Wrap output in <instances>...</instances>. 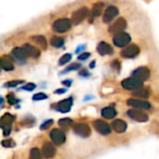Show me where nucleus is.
Here are the masks:
<instances>
[{
  "instance_id": "f257e3e1",
  "label": "nucleus",
  "mask_w": 159,
  "mask_h": 159,
  "mask_svg": "<svg viewBox=\"0 0 159 159\" xmlns=\"http://www.w3.org/2000/svg\"><path fill=\"white\" fill-rule=\"evenodd\" d=\"M15 119V116L10 115V114H5L1 119H0V128L3 129V133H4V136H8L9 133H10V130H11V125H12V122L14 121Z\"/></svg>"
},
{
  "instance_id": "f03ea898",
  "label": "nucleus",
  "mask_w": 159,
  "mask_h": 159,
  "mask_svg": "<svg viewBox=\"0 0 159 159\" xmlns=\"http://www.w3.org/2000/svg\"><path fill=\"white\" fill-rule=\"evenodd\" d=\"M72 21L69 19L62 18L55 20L52 24V29L57 33H64L71 28Z\"/></svg>"
},
{
  "instance_id": "7ed1b4c3",
  "label": "nucleus",
  "mask_w": 159,
  "mask_h": 159,
  "mask_svg": "<svg viewBox=\"0 0 159 159\" xmlns=\"http://www.w3.org/2000/svg\"><path fill=\"white\" fill-rule=\"evenodd\" d=\"M131 41V36L125 32H121L118 34H116L114 35L113 38V43L119 48H123L126 47L127 45H129Z\"/></svg>"
},
{
  "instance_id": "20e7f679",
  "label": "nucleus",
  "mask_w": 159,
  "mask_h": 159,
  "mask_svg": "<svg viewBox=\"0 0 159 159\" xmlns=\"http://www.w3.org/2000/svg\"><path fill=\"white\" fill-rule=\"evenodd\" d=\"M121 85L122 87L125 89H128V90H136L138 89H141L143 88V82L131 76L129 78H126L124 79L122 82H121Z\"/></svg>"
},
{
  "instance_id": "39448f33",
  "label": "nucleus",
  "mask_w": 159,
  "mask_h": 159,
  "mask_svg": "<svg viewBox=\"0 0 159 159\" xmlns=\"http://www.w3.org/2000/svg\"><path fill=\"white\" fill-rule=\"evenodd\" d=\"M89 15V8L87 7H82L78 9H76L73 14H72V19L71 21L74 24H79L82 22Z\"/></svg>"
},
{
  "instance_id": "423d86ee",
  "label": "nucleus",
  "mask_w": 159,
  "mask_h": 159,
  "mask_svg": "<svg viewBox=\"0 0 159 159\" xmlns=\"http://www.w3.org/2000/svg\"><path fill=\"white\" fill-rule=\"evenodd\" d=\"M127 114L131 119L137 122H147L149 120L148 115L140 109H130L127 112Z\"/></svg>"
},
{
  "instance_id": "0eeeda50",
  "label": "nucleus",
  "mask_w": 159,
  "mask_h": 159,
  "mask_svg": "<svg viewBox=\"0 0 159 159\" xmlns=\"http://www.w3.org/2000/svg\"><path fill=\"white\" fill-rule=\"evenodd\" d=\"M74 132L82 138H88L90 135V128L85 123H77L73 127Z\"/></svg>"
},
{
  "instance_id": "6e6552de",
  "label": "nucleus",
  "mask_w": 159,
  "mask_h": 159,
  "mask_svg": "<svg viewBox=\"0 0 159 159\" xmlns=\"http://www.w3.org/2000/svg\"><path fill=\"white\" fill-rule=\"evenodd\" d=\"M127 28V21L124 18L117 19L109 28V32L111 34H118L121 32H124V30Z\"/></svg>"
},
{
  "instance_id": "1a4fd4ad",
  "label": "nucleus",
  "mask_w": 159,
  "mask_h": 159,
  "mask_svg": "<svg viewBox=\"0 0 159 159\" xmlns=\"http://www.w3.org/2000/svg\"><path fill=\"white\" fill-rule=\"evenodd\" d=\"M119 14V10L115 6H110L106 8V10L103 13L102 20L104 23H109L111 22L117 15Z\"/></svg>"
},
{
  "instance_id": "9d476101",
  "label": "nucleus",
  "mask_w": 159,
  "mask_h": 159,
  "mask_svg": "<svg viewBox=\"0 0 159 159\" xmlns=\"http://www.w3.org/2000/svg\"><path fill=\"white\" fill-rule=\"evenodd\" d=\"M140 53V48L138 46L136 45H129L128 47H126L122 51H121V56L123 58H127V59H131V58H135L136 56H138Z\"/></svg>"
},
{
  "instance_id": "9b49d317",
  "label": "nucleus",
  "mask_w": 159,
  "mask_h": 159,
  "mask_svg": "<svg viewBox=\"0 0 159 159\" xmlns=\"http://www.w3.org/2000/svg\"><path fill=\"white\" fill-rule=\"evenodd\" d=\"M132 76L143 82L150 77V70L145 66H141L132 72Z\"/></svg>"
},
{
  "instance_id": "f8f14e48",
  "label": "nucleus",
  "mask_w": 159,
  "mask_h": 159,
  "mask_svg": "<svg viewBox=\"0 0 159 159\" xmlns=\"http://www.w3.org/2000/svg\"><path fill=\"white\" fill-rule=\"evenodd\" d=\"M93 127L99 133L102 135H108L111 133V127L103 120H95L93 122Z\"/></svg>"
},
{
  "instance_id": "ddd939ff",
  "label": "nucleus",
  "mask_w": 159,
  "mask_h": 159,
  "mask_svg": "<svg viewBox=\"0 0 159 159\" xmlns=\"http://www.w3.org/2000/svg\"><path fill=\"white\" fill-rule=\"evenodd\" d=\"M50 138L53 143L56 145H61L65 142V134L61 129H54L50 132Z\"/></svg>"
},
{
  "instance_id": "4468645a",
  "label": "nucleus",
  "mask_w": 159,
  "mask_h": 159,
  "mask_svg": "<svg viewBox=\"0 0 159 159\" xmlns=\"http://www.w3.org/2000/svg\"><path fill=\"white\" fill-rule=\"evenodd\" d=\"M128 105L140 109V110H149L151 108V104L146 102V101H142V100H136V99H130L127 102Z\"/></svg>"
},
{
  "instance_id": "2eb2a0df",
  "label": "nucleus",
  "mask_w": 159,
  "mask_h": 159,
  "mask_svg": "<svg viewBox=\"0 0 159 159\" xmlns=\"http://www.w3.org/2000/svg\"><path fill=\"white\" fill-rule=\"evenodd\" d=\"M73 105V98H68L59 102L56 104V110L61 113H68Z\"/></svg>"
},
{
  "instance_id": "dca6fc26",
  "label": "nucleus",
  "mask_w": 159,
  "mask_h": 159,
  "mask_svg": "<svg viewBox=\"0 0 159 159\" xmlns=\"http://www.w3.org/2000/svg\"><path fill=\"white\" fill-rule=\"evenodd\" d=\"M56 154V149L51 143H45L42 147V155L45 158L48 159L53 157Z\"/></svg>"
},
{
  "instance_id": "f3484780",
  "label": "nucleus",
  "mask_w": 159,
  "mask_h": 159,
  "mask_svg": "<svg viewBox=\"0 0 159 159\" xmlns=\"http://www.w3.org/2000/svg\"><path fill=\"white\" fill-rule=\"evenodd\" d=\"M97 51L99 54L104 56V55H111L113 54V48L111 45H109L108 43L105 42H101L98 44L97 46Z\"/></svg>"
},
{
  "instance_id": "a211bd4d",
  "label": "nucleus",
  "mask_w": 159,
  "mask_h": 159,
  "mask_svg": "<svg viewBox=\"0 0 159 159\" xmlns=\"http://www.w3.org/2000/svg\"><path fill=\"white\" fill-rule=\"evenodd\" d=\"M22 48L24 49V51L26 52L28 57L35 59V58L39 57V55H40V50L37 48H35V47H34V46H32L30 44H24L22 46Z\"/></svg>"
},
{
  "instance_id": "6ab92c4d",
  "label": "nucleus",
  "mask_w": 159,
  "mask_h": 159,
  "mask_svg": "<svg viewBox=\"0 0 159 159\" xmlns=\"http://www.w3.org/2000/svg\"><path fill=\"white\" fill-rule=\"evenodd\" d=\"M112 128L113 129L117 132V133H123L127 130L128 125L125 121L121 120V119H116L115 121H113L112 123Z\"/></svg>"
},
{
  "instance_id": "aec40b11",
  "label": "nucleus",
  "mask_w": 159,
  "mask_h": 159,
  "mask_svg": "<svg viewBox=\"0 0 159 159\" xmlns=\"http://www.w3.org/2000/svg\"><path fill=\"white\" fill-rule=\"evenodd\" d=\"M102 116L106 119H113L116 116V111L114 107H105L102 110Z\"/></svg>"
},
{
  "instance_id": "412c9836",
  "label": "nucleus",
  "mask_w": 159,
  "mask_h": 159,
  "mask_svg": "<svg viewBox=\"0 0 159 159\" xmlns=\"http://www.w3.org/2000/svg\"><path fill=\"white\" fill-rule=\"evenodd\" d=\"M103 3L102 2H97L93 5V7H92V10H91V18L93 20V18L95 17H98L101 15L102 9H103Z\"/></svg>"
},
{
  "instance_id": "4be33fe9",
  "label": "nucleus",
  "mask_w": 159,
  "mask_h": 159,
  "mask_svg": "<svg viewBox=\"0 0 159 159\" xmlns=\"http://www.w3.org/2000/svg\"><path fill=\"white\" fill-rule=\"evenodd\" d=\"M0 68H2L6 71H12L14 69V65L10 60L5 59V58H0Z\"/></svg>"
},
{
  "instance_id": "5701e85b",
  "label": "nucleus",
  "mask_w": 159,
  "mask_h": 159,
  "mask_svg": "<svg viewBox=\"0 0 159 159\" xmlns=\"http://www.w3.org/2000/svg\"><path fill=\"white\" fill-rule=\"evenodd\" d=\"M32 39H33V41L34 43L39 45L42 48H44V49L47 48L48 43H47V40H46L45 36H43V35H34V36H32Z\"/></svg>"
},
{
  "instance_id": "b1692460",
  "label": "nucleus",
  "mask_w": 159,
  "mask_h": 159,
  "mask_svg": "<svg viewBox=\"0 0 159 159\" xmlns=\"http://www.w3.org/2000/svg\"><path fill=\"white\" fill-rule=\"evenodd\" d=\"M12 54L14 57H16L17 59H20V60H24L26 59L28 56L26 54V52L24 51V49L22 48H15L12 49Z\"/></svg>"
},
{
  "instance_id": "393cba45",
  "label": "nucleus",
  "mask_w": 159,
  "mask_h": 159,
  "mask_svg": "<svg viewBox=\"0 0 159 159\" xmlns=\"http://www.w3.org/2000/svg\"><path fill=\"white\" fill-rule=\"evenodd\" d=\"M132 95L135 96V97L142 98V99H147V98H149L150 93H149V91L146 89L141 88V89H138L134 90L133 93H132Z\"/></svg>"
},
{
  "instance_id": "a878e982",
  "label": "nucleus",
  "mask_w": 159,
  "mask_h": 159,
  "mask_svg": "<svg viewBox=\"0 0 159 159\" xmlns=\"http://www.w3.org/2000/svg\"><path fill=\"white\" fill-rule=\"evenodd\" d=\"M50 44L54 48H61L64 45V39L62 37H60V36H53L50 39Z\"/></svg>"
},
{
  "instance_id": "bb28decb",
  "label": "nucleus",
  "mask_w": 159,
  "mask_h": 159,
  "mask_svg": "<svg viewBox=\"0 0 159 159\" xmlns=\"http://www.w3.org/2000/svg\"><path fill=\"white\" fill-rule=\"evenodd\" d=\"M59 125L62 129H68L74 125V122L70 118H62L59 120Z\"/></svg>"
},
{
  "instance_id": "cd10ccee",
  "label": "nucleus",
  "mask_w": 159,
  "mask_h": 159,
  "mask_svg": "<svg viewBox=\"0 0 159 159\" xmlns=\"http://www.w3.org/2000/svg\"><path fill=\"white\" fill-rule=\"evenodd\" d=\"M30 159H43L42 152L37 148H33L30 151Z\"/></svg>"
},
{
  "instance_id": "c85d7f7f",
  "label": "nucleus",
  "mask_w": 159,
  "mask_h": 159,
  "mask_svg": "<svg viewBox=\"0 0 159 159\" xmlns=\"http://www.w3.org/2000/svg\"><path fill=\"white\" fill-rule=\"evenodd\" d=\"M72 59V55L67 53V54H64L63 56L61 57V59L59 60V65H64L66 64L67 62L70 61V60Z\"/></svg>"
},
{
  "instance_id": "c756f323",
  "label": "nucleus",
  "mask_w": 159,
  "mask_h": 159,
  "mask_svg": "<svg viewBox=\"0 0 159 159\" xmlns=\"http://www.w3.org/2000/svg\"><path fill=\"white\" fill-rule=\"evenodd\" d=\"M7 102H8L10 105H14V104H16V103H18V102H20L18 99H16V97L14 96V94H13V93H9V94H7Z\"/></svg>"
},
{
  "instance_id": "7c9ffc66",
  "label": "nucleus",
  "mask_w": 159,
  "mask_h": 159,
  "mask_svg": "<svg viewBox=\"0 0 159 159\" xmlns=\"http://www.w3.org/2000/svg\"><path fill=\"white\" fill-rule=\"evenodd\" d=\"M48 99V95L43 93V92H39V93H36L33 96V100L34 101H42V100H46Z\"/></svg>"
},
{
  "instance_id": "2f4dec72",
  "label": "nucleus",
  "mask_w": 159,
  "mask_h": 159,
  "mask_svg": "<svg viewBox=\"0 0 159 159\" xmlns=\"http://www.w3.org/2000/svg\"><path fill=\"white\" fill-rule=\"evenodd\" d=\"M81 67V64L80 63H77V62H74L72 64H70L64 72H70V71H75V70H78L79 68Z\"/></svg>"
},
{
  "instance_id": "473e14b6",
  "label": "nucleus",
  "mask_w": 159,
  "mask_h": 159,
  "mask_svg": "<svg viewBox=\"0 0 159 159\" xmlns=\"http://www.w3.org/2000/svg\"><path fill=\"white\" fill-rule=\"evenodd\" d=\"M23 81L22 80H15V81H9L7 83L5 84V87H7V88H14L20 84H22Z\"/></svg>"
},
{
  "instance_id": "72a5a7b5",
  "label": "nucleus",
  "mask_w": 159,
  "mask_h": 159,
  "mask_svg": "<svg viewBox=\"0 0 159 159\" xmlns=\"http://www.w3.org/2000/svg\"><path fill=\"white\" fill-rule=\"evenodd\" d=\"M1 143H2V145H3L4 147H7V148L13 147V146L15 145V143H14L11 139H6V140H4Z\"/></svg>"
},
{
  "instance_id": "f704fd0d",
  "label": "nucleus",
  "mask_w": 159,
  "mask_h": 159,
  "mask_svg": "<svg viewBox=\"0 0 159 159\" xmlns=\"http://www.w3.org/2000/svg\"><path fill=\"white\" fill-rule=\"evenodd\" d=\"M35 88H36L35 84H34V83H29V84L23 86L20 89H24V90H27V91H33Z\"/></svg>"
},
{
  "instance_id": "c9c22d12",
  "label": "nucleus",
  "mask_w": 159,
  "mask_h": 159,
  "mask_svg": "<svg viewBox=\"0 0 159 159\" xmlns=\"http://www.w3.org/2000/svg\"><path fill=\"white\" fill-rule=\"evenodd\" d=\"M52 124H53V120H48V121H46L44 124H42V125L40 126V129H41V130L48 129Z\"/></svg>"
},
{
  "instance_id": "e433bc0d",
  "label": "nucleus",
  "mask_w": 159,
  "mask_h": 159,
  "mask_svg": "<svg viewBox=\"0 0 159 159\" xmlns=\"http://www.w3.org/2000/svg\"><path fill=\"white\" fill-rule=\"evenodd\" d=\"M89 57H90V53H89V52H83L82 54H80L78 56V60L79 61H85V60H87Z\"/></svg>"
},
{
  "instance_id": "4c0bfd02",
  "label": "nucleus",
  "mask_w": 159,
  "mask_h": 159,
  "mask_svg": "<svg viewBox=\"0 0 159 159\" xmlns=\"http://www.w3.org/2000/svg\"><path fill=\"white\" fill-rule=\"evenodd\" d=\"M65 92H66V89H57V90L54 91L55 94H63Z\"/></svg>"
},
{
  "instance_id": "58836bf2",
  "label": "nucleus",
  "mask_w": 159,
  "mask_h": 159,
  "mask_svg": "<svg viewBox=\"0 0 159 159\" xmlns=\"http://www.w3.org/2000/svg\"><path fill=\"white\" fill-rule=\"evenodd\" d=\"M62 83V85H64V86H66V87H70L71 85H72V80H64V81H62L61 82Z\"/></svg>"
},
{
  "instance_id": "ea45409f",
  "label": "nucleus",
  "mask_w": 159,
  "mask_h": 159,
  "mask_svg": "<svg viewBox=\"0 0 159 159\" xmlns=\"http://www.w3.org/2000/svg\"><path fill=\"white\" fill-rule=\"evenodd\" d=\"M79 75H82V76H87V75H89V73L87 72V70L83 69L82 71H80V72H79Z\"/></svg>"
},
{
  "instance_id": "a19ab883",
  "label": "nucleus",
  "mask_w": 159,
  "mask_h": 159,
  "mask_svg": "<svg viewBox=\"0 0 159 159\" xmlns=\"http://www.w3.org/2000/svg\"><path fill=\"white\" fill-rule=\"evenodd\" d=\"M4 102V99L2 97H0V104H2Z\"/></svg>"
},
{
  "instance_id": "79ce46f5",
  "label": "nucleus",
  "mask_w": 159,
  "mask_h": 159,
  "mask_svg": "<svg viewBox=\"0 0 159 159\" xmlns=\"http://www.w3.org/2000/svg\"><path fill=\"white\" fill-rule=\"evenodd\" d=\"M0 72H1V68H0Z\"/></svg>"
}]
</instances>
